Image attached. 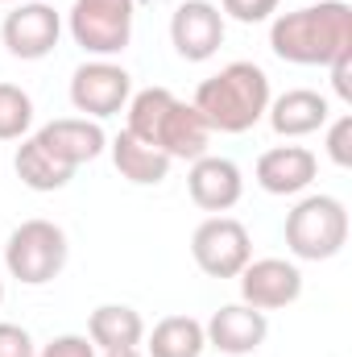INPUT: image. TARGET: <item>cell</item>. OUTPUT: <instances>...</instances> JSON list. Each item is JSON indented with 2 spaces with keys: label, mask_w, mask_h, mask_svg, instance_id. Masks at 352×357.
I'll return each mask as SVG.
<instances>
[{
  "label": "cell",
  "mask_w": 352,
  "mask_h": 357,
  "mask_svg": "<svg viewBox=\"0 0 352 357\" xmlns=\"http://www.w3.org/2000/svg\"><path fill=\"white\" fill-rule=\"evenodd\" d=\"M286 245L303 262H328L349 245V208L336 195H307L286 216Z\"/></svg>",
  "instance_id": "obj_3"
},
{
  "label": "cell",
  "mask_w": 352,
  "mask_h": 357,
  "mask_svg": "<svg viewBox=\"0 0 352 357\" xmlns=\"http://www.w3.org/2000/svg\"><path fill=\"white\" fill-rule=\"evenodd\" d=\"M129 96H133L129 71L116 67V63H108V59H91L83 67H75V75H71V104L88 121L116 116L129 104Z\"/></svg>",
  "instance_id": "obj_7"
},
{
  "label": "cell",
  "mask_w": 352,
  "mask_h": 357,
  "mask_svg": "<svg viewBox=\"0 0 352 357\" xmlns=\"http://www.w3.org/2000/svg\"><path fill=\"white\" fill-rule=\"evenodd\" d=\"M133 4H154V0H133Z\"/></svg>",
  "instance_id": "obj_29"
},
{
  "label": "cell",
  "mask_w": 352,
  "mask_h": 357,
  "mask_svg": "<svg viewBox=\"0 0 352 357\" xmlns=\"http://www.w3.org/2000/svg\"><path fill=\"white\" fill-rule=\"evenodd\" d=\"M133 17L137 4L133 0H75L71 4V38L95 54V59H112L129 46L133 38Z\"/></svg>",
  "instance_id": "obj_5"
},
{
  "label": "cell",
  "mask_w": 352,
  "mask_h": 357,
  "mask_svg": "<svg viewBox=\"0 0 352 357\" xmlns=\"http://www.w3.org/2000/svg\"><path fill=\"white\" fill-rule=\"evenodd\" d=\"M170 104H175V91H166V88H145V91H137V96H129V104H125L129 108L125 133H133L137 142H150L154 146L158 125L170 112Z\"/></svg>",
  "instance_id": "obj_21"
},
{
  "label": "cell",
  "mask_w": 352,
  "mask_h": 357,
  "mask_svg": "<svg viewBox=\"0 0 352 357\" xmlns=\"http://www.w3.org/2000/svg\"><path fill=\"white\" fill-rule=\"evenodd\" d=\"M207 142H211V129H207V121L199 116V108L175 96L170 112H166V116H162V125H158L154 146H158L170 162H175V158L195 162V158H203V154H207Z\"/></svg>",
  "instance_id": "obj_15"
},
{
  "label": "cell",
  "mask_w": 352,
  "mask_h": 357,
  "mask_svg": "<svg viewBox=\"0 0 352 357\" xmlns=\"http://www.w3.org/2000/svg\"><path fill=\"white\" fill-rule=\"evenodd\" d=\"M67 233L54 225V220H21L13 233H8V245H4V266L17 282L25 287H42L50 278H58L67 266Z\"/></svg>",
  "instance_id": "obj_4"
},
{
  "label": "cell",
  "mask_w": 352,
  "mask_h": 357,
  "mask_svg": "<svg viewBox=\"0 0 352 357\" xmlns=\"http://www.w3.org/2000/svg\"><path fill=\"white\" fill-rule=\"evenodd\" d=\"M38 357H95V345H91V337H79V333H63V337L46 341Z\"/></svg>",
  "instance_id": "obj_24"
},
{
  "label": "cell",
  "mask_w": 352,
  "mask_h": 357,
  "mask_svg": "<svg viewBox=\"0 0 352 357\" xmlns=\"http://www.w3.org/2000/svg\"><path fill=\"white\" fill-rule=\"evenodd\" d=\"M104 357H145V354H137V349H120V354H104Z\"/></svg>",
  "instance_id": "obj_28"
},
{
  "label": "cell",
  "mask_w": 352,
  "mask_h": 357,
  "mask_svg": "<svg viewBox=\"0 0 352 357\" xmlns=\"http://www.w3.org/2000/svg\"><path fill=\"white\" fill-rule=\"evenodd\" d=\"M186 191L191 199L203 208V212H216L224 216L228 208L241 204L245 195V175L232 158H220V154H203L191 162V175H186Z\"/></svg>",
  "instance_id": "obj_11"
},
{
  "label": "cell",
  "mask_w": 352,
  "mask_h": 357,
  "mask_svg": "<svg viewBox=\"0 0 352 357\" xmlns=\"http://www.w3.org/2000/svg\"><path fill=\"white\" fill-rule=\"evenodd\" d=\"M0 357H38L33 349V337L21 328V324H0Z\"/></svg>",
  "instance_id": "obj_26"
},
{
  "label": "cell",
  "mask_w": 352,
  "mask_h": 357,
  "mask_svg": "<svg viewBox=\"0 0 352 357\" xmlns=\"http://www.w3.org/2000/svg\"><path fill=\"white\" fill-rule=\"evenodd\" d=\"M269 333L265 324V312L249 307V303H224L220 312H211V320L203 324V337L207 345H216L220 354L228 357H245V354H257Z\"/></svg>",
  "instance_id": "obj_12"
},
{
  "label": "cell",
  "mask_w": 352,
  "mask_h": 357,
  "mask_svg": "<svg viewBox=\"0 0 352 357\" xmlns=\"http://www.w3.org/2000/svg\"><path fill=\"white\" fill-rule=\"evenodd\" d=\"M278 4L282 0H220V8L232 21H241V25H262V21H269L278 13Z\"/></svg>",
  "instance_id": "obj_23"
},
{
  "label": "cell",
  "mask_w": 352,
  "mask_h": 357,
  "mask_svg": "<svg viewBox=\"0 0 352 357\" xmlns=\"http://www.w3.org/2000/svg\"><path fill=\"white\" fill-rule=\"evenodd\" d=\"M170 42L178 59L207 63L224 46V13L211 0H182L170 17Z\"/></svg>",
  "instance_id": "obj_9"
},
{
  "label": "cell",
  "mask_w": 352,
  "mask_h": 357,
  "mask_svg": "<svg viewBox=\"0 0 352 357\" xmlns=\"http://www.w3.org/2000/svg\"><path fill=\"white\" fill-rule=\"evenodd\" d=\"M203 349H207V337L195 316H166L154 324L145 357H203Z\"/></svg>",
  "instance_id": "obj_19"
},
{
  "label": "cell",
  "mask_w": 352,
  "mask_h": 357,
  "mask_svg": "<svg viewBox=\"0 0 352 357\" xmlns=\"http://www.w3.org/2000/svg\"><path fill=\"white\" fill-rule=\"evenodd\" d=\"M112 162H116L120 178H129V183H137V187H158L162 178L170 175V158H166L158 146L137 142V137L125 133V129L112 137Z\"/></svg>",
  "instance_id": "obj_18"
},
{
  "label": "cell",
  "mask_w": 352,
  "mask_h": 357,
  "mask_svg": "<svg viewBox=\"0 0 352 357\" xmlns=\"http://www.w3.org/2000/svg\"><path fill=\"white\" fill-rule=\"evenodd\" d=\"M58 33H63V17H58L50 4H42V0L17 4V8L4 17V25H0V38H4V46H8V54H13V59H25V63L46 59V54L58 46Z\"/></svg>",
  "instance_id": "obj_8"
},
{
  "label": "cell",
  "mask_w": 352,
  "mask_h": 357,
  "mask_svg": "<svg viewBox=\"0 0 352 357\" xmlns=\"http://www.w3.org/2000/svg\"><path fill=\"white\" fill-rule=\"evenodd\" d=\"M199 116L207 121V129L216 133H249L269 108V75H265L257 63H228L220 67L211 79H203L195 88V100Z\"/></svg>",
  "instance_id": "obj_2"
},
{
  "label": "cell",
  "mask_w": 352,
  "mask_h": 357,
  "mask_svg": "<svg viewBox=\"0 0 352 357\" xmlns=\"http://www.w3.org/2000/svg\"><path fill=\"white\" fill-rule=\"evenodd\" d=\"M0 4H17V0H0Z\"/></svg>",
  "instance_id": "obj_31"
},
{
  "label": "cell",
  "mask_w": 352,
  "mask_h": 357,
  "mask_svg": "<svg viewBox=\"0 0 352 357\" xmlns=\"http://www.w3.org/2000/svg\"><path fill=\"white\" fill-rule=\"evenodd\" d=\"M33 137H38V142H42L58 162H67L71 171H79L83 162L99 158V154H104V146H108V137H104L99 121H88V116H58V121L42 125Z\"/></svg>",
  "instance_id": "obj_13"
},
{
  "label": "cell",
  "mask_w": 352,
  "mask_h": 357,
  "mask_svg": "<svg viewBox=\"0 0 352 357\" xmlns=\"http://www.w3.org/2000/svg\"><path fill=\"white\" fill-rule=\"evenodd\" d=\"M328 112H332L328 96H319V91H311V88L282 91L265 108V116H269V125H273L278 137H307V133H315V129L328 125Z\"/></svg>",
  "instance_id": "obj_16"
},
{
  "label": "cell",
  "mask_w": 352,
  "mask_h": 357,
  "mask_svg": "<svg viewBox=\"0 0 352 357\" xmlns=\"http://www.w3.org/2000/svg\"><path fill=\"white\" fill-rule=\"evenodd\" d=\"M241 278V299L257 312L290 307L303 295V270L286 258H257L237 274Z\"/></svg>",
  "instance_id": "obj_10"
},
{
  "label": "cell",
  "mask_w": 352,
  "mask_h": 357,
  "mask_svg": "<svg viewBox=\"0 0 352 357\" xmlns=\"http://www.w3.org/2000/svg\"><path fill=\"white\" fill-rule=\"evenodd\" d=\"M0 299H4V278H0Z\"/></svg>",
  "instance_id": "obj_30"
},
{
  "label": "cell",
  "mask_w": 352,
  "mask_h": 357,
  "mask_svg": "<svg viewBox=\"0 0 352 357\" xmlns=\"http://www.w3.org/2000/svg\"><path fill=\"white\" fill-rule=\"evenodd\" d=\"M328 67H332V88H336V96L344 104H352V50L340 54L336 63H328Z\"/></svg>",
  "instance_id": "obj_27"
},
{
  "label": "cell",
  "mask_w": 352,
  "mask_h": 357,
  "mask_svg": "<svg viewBox=\"0 0 352 357\" xmlns=\"http://www.w3.org/2000/svg\"><path fill=\"white\" fill-rule=\"evenodd\" d=\"M328 154L336 167H352V116H340L328 129Z\"/></svg>",
  "instance_id": "obj_25"
},
{
  "label": "cell",
  "mask_w": 352,
  "mask_h": 357,
  "mask_svg": "<svg viewBox=\"0 0 352 357\" xmlns=\"http://www.w3.org/2000/svg\"><path fill=\"white\" fill-rule=\"evenodd\" d=\"M319 175V158L307 146H273L257 158V183L269 195H298Z\"/></svg>",
  "instance_id": "obj_14"
},
{
  "label": "cell",
  "mask_w": 352,
  "mask_h": 357,
  "mask_svg": "<svg viewBox=\"0 0 352 357\" xmlns=\"http://www.w3.org/2000/svg\"><path fill=\"white\" fill-rule=\"evenodd\" d=\"M33 125V100L17 84H0V142L25 137Z\"/></svg>",
  "instance_id": "obj_22"
},
{
  "label": "cell",
  "mask_w": 352,
  "mask_h": 357,
  "mask_svg": "<svg viewBox=\"0 0 352 357\" xmlns=\"http://www.w3.org/2000/svg\"><path fill=\"white\" fill-rule=\"evenodd\" d=\"M88 337L99 354L137 349V345L145 341V320H141V312H133L129 303H99L88 316Z\"/></svg>",
  "instance_id": "obj_17"
},
{
  "label": "cell",
  "mask_w": 352,
  "mask_h": 357,
  "mask_svg": "<svg viewBox=\"0 0 352 357\" xmlns=\"http://www.w3.org/2000/svg\"><path fill=\"white\" fill-rule=\"evenodd\" d=\"M269 50L294 67H328L352 50V4L319 0L294 13H278L269 25Z\"/></svg>",
  "instance_id": "obj_1"
},
{
  "label": "cell",
  "mask_w": 352,
  "mask_h": 357,
  "mask_svg": "<svg viewBox=\"0 0 352 357\" xmlns=\"http://www.w3.org/2000/svg\"><path fill=\"white\" fill-rule=\"evenodd\" d=\"M191 254H195V266L203 274L237 278L253 262V241H249V229L237 216H207L191 237Z\"/></svg>",
  "instance_id": "obj_6"
},
{
  "label": "cell",
  "mask_w": 352,
  "mask_h": 357,
  "mask_svg": "<svg viewBox=\"0 0 352 357\" xmlns=\"http://www.w3.org/2000/svg\"><path fill=\"white\" fill-rule=\"evenodd\" d=\"M13 167H17V178H21L25 187H33V191H58V187H67V183L75 178V171H71L67 162H58L38 137L21 142Z\"/></svg>",
  "instance_id": "obj_20"
}]
</instances>
